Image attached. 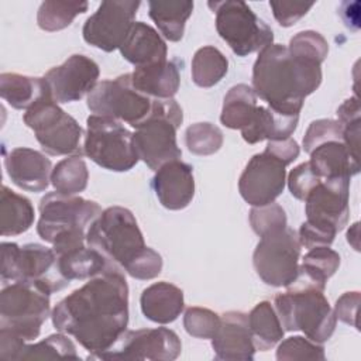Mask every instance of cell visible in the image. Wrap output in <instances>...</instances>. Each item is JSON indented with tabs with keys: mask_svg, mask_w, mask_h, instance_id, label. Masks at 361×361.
<instances>
[{
	"mask_svg": "<svg viewBox=\"0 0 361 361\" xmlns=\"http://www.w3.org/2000/svg\"><path fill=\"white\" fill-rule=\"evenodd\" d=\"M54 360V358H68V360H79L76 353V347L72 340L65 336V333L51 334L47 338L35 343L25 344L18 360Z\"/></svg>",
	"mask_w": 361,
	"mask_h": 361,
	"instance_id": "obj_36",
	"label": "cell"
},
{
	"mask_svg": "<svg viewBox=\"0 0 361 361\" xmlns=\"http://www.w3.org/2000/svg\"><path fill=\"white\" fill-rule=\"evenodd\" d=\"M133 86L152 99H173L179 89V68L172 61H162L135 68L131 73Z\"/></svg>",
	"mask_w": 361,
	"mask_h": 361,
	"instance_id": "obj_24",
	"label": "cell"
},
{
	"mask_svg": "<svg viewBox=\"0 0 361 361\" xmlns=\"http://www.w3.org/2000/svg\"><path fill=\"white\" fill-rule=\"evenodd\" d=\"M99 65L86 55L75 54L44 76L56 103H71L89 94L97 85Z\"/></svg>",
	"mask_w": 361,
	"mask_h": 361,
	"instance_id": "obj_18",
	"label": "cell"
},
{
	"mask_svg": "<svg viewBox=\"0 0 361 361\" xmlns=\"http://www.w3.org/2000/svg\"><path fill=\"white\" fill-rule=\"evenodd\" d=\"M279 361L292 360H324V348L320 343L302 336H292L283 340L276 350Z\"/></svg>",
	"mask_w": 361,
	"mask_h": 361,
	"instance_id": "obj_40",
	"label": "cell"
},
{
	"mask_svg": "<svg viewBox=\"0 0 361 361\" xmlns=\"http://www.w3.org/2000/svg\"><path fill=\"white\" fill-rule=\"evenodd\" d=\"M102 212L93 200L52 192L39 200L37 233L45 243L54 245L58 255L85 245L87 228Z\"/></svg>",
	"mask_w": 361,
	"mask_h": 361,
	"instance_id": "obj_5",
	"label": "cell"
},
{
	"mask_svg": "<svg viewBox=\"0 0 361 361\" xmlns=\"http://www.w3.org/2000/svg\"><path fill=\"white\" fill-rule=\"evenodd\" d=\"M23 120L30 127L44 152L58 155H80L83 149L80 140L83 135L78 121L65 113L51 94L39 99L25 110Z\"/></svg>",
	"mask_w": 361,
	"mask_h": 361,
	"instance_id": "obj_8",
	"label": "cell"
},
{
	"mask_svg": "<svg viewBox=\"0 0 361 361\" xmlns=\"http://www.w3.org/2000/svg\"><path fill=\"white\" fill-rule=\"evenodd\" d=\"M286 288L285 293H278L274 299V309L283 330H300L320 344L327 341L334 333L337 317L323 293L326 286L298 269L296 278Z\"/></svg>",
	"mask_w": 361,
	"mask_h": 361,
	"instance_id": "obj_4",
	"label": "cell"
},
{
	"mask_svg": "<svg viewBox=\"0 0 361 361\" xmlns=\"http://www.w3.org/2000/svg\"><path fill=\"white\" fill-rule=\"evenodd\" d=\"M228 71V61L216 47L199 48L192 59V80L200 87L217 85Z\"/></svg>",
	"mask_w": 361,
	"mask_h": 361,
	"instance_id": "obj_33",
	"label": "cell"
},
{
	"mask_svg": "<svg viewBox=\"0 0 361 361\" xmlns=\"http://www.w3.org/2000/svg\"><path fill=\"white\" fill-rule=\"evenodd\" d=\"M221 317L206 307H189L183 316V327L196 338H212L220 327Z\"/></svg>",
	"mask_w": 361,
	"mask_h": 361,
	"instance_id": "obj_41",
	"label": "cell"
},
{
	"mask_svg": "<svg viewBox=\"0 0 361 361\" xmlns=\"http://www.w3.org/2000/svg\"><path fill=\"white\" fill-rule=\"evenodd\" d=\"M347 176L322 179L303 200L307 221L327 227L336 233L341 231L348 221V190Z\"/></svg>",
	"mask_w": 361,
	"mask_h": 361,
	"instance_id": "obj_17",
	"label": "cell"
},
{
	"mask_svg": "<svg viewBox=\"0 0 361 361\" xmlns=\"http://www.w3.org/2000/svg\"><path fill=\"white\" fill-rule=\"evenodd\" d=\"M123 58L135 68L166 61L168 48L162 37L151 25L137 21L118 48Z\"/></svg>",
	"mask_w": 361,
	"mask_h": 361,
	"instance_id": "obj_22",
	"label": "cell"
},
{
	"mask_svg": "<svg viewBox=\"0 0 361 361\" xmlns=\"http://www.w3.org/2000/svg\"><path fill=\"white\" fill-rule=\"evenodd\" d=\"M285 166L283 161L267 149L255 154L245 165L238 180L241 197L254 207L275 202L285 188Z\"/></svg>",
	"mask_w": 361,
	"mask_h": 361,
	"instance_id": "obj_16",
	"label": "cell"
},
{
	"mask_svg": "<svg viewBox=\"0 0 361 361\" xmlns=\"http://www.w3.org/2000/svg\"><path fill=\"white\" fill-rule=\"evenodd\" d=\"M86 244L135 279H152L162 271L161 255L145 245L134 214L126 207L104 209L87 228Z\"/></svg>",
	"mask_w": 361,
	"mask_h": 361,
	"instance_id": "obj_3",
	"label": "cell"
},
{
	"mask_svg": "<svg viewBox=\"0 0 361 361\" xmlns=\"http://www.w3.org/2000/svg\"><path fill=\"white\" fill-rule=\"evenodd\" d=\"M34 207L25 196L3 186L0 195V234L18 235L25 233L34 223Z\"/></svg>",
	"mask_w": 361,
	"mask_h": 361,
	"instance_id": "obj_31",
	"label": "cell"
},
{
	"mask_svg": "<svg viewBox=\"0 0 361 361\" xmlns=\"http://www.w3.org/2000/svg\"><path fill=\"white\" fill-rule=\"evenodd\" d=\"M313 1H269L274 17L282 27L296 24L313 7Z\"/></svg>",
	"mask_w": 361,
	"mask_h": 361,
	"instance_id": "obj_46",
	"label": "cell"
},
{
	"mask_svg": "<svg viewBox=\"0 0 361 361\" xmlns=\"http://www.w3.org/2000/svg\"><path fill=\"white\" fill-rule=\"evenodd\" d=\"M288 49L290 54L296 56H300L322 65V62L327 56L329 44L322 34L307 30L293 35L289 41Z\"/></svg>",
	"mask_w": 361,
	"mask_h": 361,
	"instance_id": "obj_39",
	"label": "cell"
},
{
	"mask_svg": "<svg viewBox=\"0 0 361 361\" xmlns=\"http://www.w3.org/2000/svg\"><path fill=\"white\" fill-rule=\"evenodd\" d=\"M267 151L274 154L276 158L283 161L286 165L292 164L298 157H299V145L293 138H283V140H275V141H268Z\"/></svg>",
	"mask_w": 361,
	"mask_h": 361,
	"instance_id": "obj_48",
	"label": "cell"
},
{
	"mask_svg": "<svg viewBox=\"0 0 361 361\" xmlns=\"http://www.w3.org/2000/svg\"><path fill=\"white\" fill-rule=\"evenodd\" d=\"M152 188L164 207L169 210L185 209L195 196L193 168L180 159L166 162L155 171Z\"/></svg>",
	"mask_w": 361,
	"mask_h": 361,
	"instance_id": "obj_20",
	"label": "cell"
},
{
	"mask_svg": "<svg viewBox=\"0 0 361 361\" xmlns=\"http://www.w3.org/2000/svg\"><path fill=\"white\" fill-rule=\"evenodd\" d=\"M54 327L73 336L90 355L109 350L128 324V285L117 267L90 278L52 310Z\"/></svg>",
	"mask_w": 361,
	"mask_h": 361,
	"instance_id": "obj_1",
	"label": "cell"
},
{
	"mask_svg": "<svg viewBox=\"0 0 361 361\" xmlns=\"http://www.w3.org/2000/svg\"><path fill=\"white\" fill-rule=\"evenodd\" d=\"M300 247L298 233L288 226L267 233L252 255L257 275L269 286H288L298 275Z\"/></svg>",
	"mask_w": 361,
	"mask_h": 361,
	"instance_id": "obj_13",
	"label": "cell"
},
{
	"mask_svg": "<svg viewBox=\"0 0 361 361\" xmlns=\"http://www.w3.org/2000/svg\"><path fill=\"white\" fill-rule=\"evenodd\" d=\"M87 166L80 155H72L59 161L51 173V183L55 192L66 196H75L83 192L87 186Z\"/></svg>",
	"mask_w": 361,
	"mask_h": 361,
	"instance_id": "obj_34",
	"label": "cell"
},
{
	"mask_svg": "<svg viewBox=\"0 0 361 361\" xmlns=\"http://www.w3.org/2000/svg\"><path fill=\"white\" fill-rule=\"evenodd\" d=\"M51 313L49 293L28 282L4 285L0 292V329L25 341L39 336L41 326Z\"/></svg>",
	"mask_w": 361,
	"mask_h": 361,
	"instance_id": "obj_9",
	"label": "cell"
},
{
	"mask_svg": "<svg viewBox=\"0 0 361 361\" xmlns=\"http://www.w3.org/2000/svg\"><path fill=\"white\" fill-rule=\"evenodd\" d=\"M257 94L245 83L233 86L223 100L220 121L231 130H244L251 124L257 114Z\"/></svg>",
	"mask_w": 361,
	"mask_h": 361,
	"instance_id": "obj_30",
	"label": "cell"
},
{
	"mask_svg": "<svg viewBox=\"0 0 361 361\" xmlns=\"http://www.w3.org/2000/svg\"><path fill=\"white\" fill-rule=\"evenodd\" d=\"M212 347L217 360H254L255 345L248 326V314L237 310L226 312L221 316L219 330L212 337Z\"/></svg>",
	"mask_w": 361,
	"mask_h": 361,
	"instance_id": "obj_19",
	"label": "cell"
},
{
	"mask_svg": "<svg viewBox=\"0 0 361 361\" xmlns=\"http://www.w3.org/2000/svg\"><path fill=\"white\" fill-rule=\"evenodd\" d=\"M358 305H360V292H345L337 299L333 310L338 320L358 329V323H357Z\"/></svg>",
	"mask_w": 361,
	"mask_h": 361,
	"instance_id": "obj_47",
	"label": "cell"
},
{
	"mask_svg": "<svg viewBox=\"0 0 361 361\" xmlns=\"http://www.w3.org/2000/svg\"><path fill=\"white\" fill-rule=\"evenodd\" d=\"M336 234V231L327 227L306 220L300 224L298 237L300 245H303L307 250H312L316 247H329L334 241Z\"/></svg>",
	"mask_w": 361,
	"mask_h": 361,
	"instance_id": "obj_45",
	"label": "cell"
},
{
	"mask_svg": "<svg viewBox=\"0 0 361 361\" xmlns=\"http://www.w3.org/2000/svg\"><path fill=\"white\" fill-rule=\"evenodd\" d=\"M322 180L320 175L316 172V169L312 166V164L303 162L298 166H295L288 176V188L299 200H305L307 193Z\"/></svg>",
	"mask_w": 361,
	"mask_h": 361,
	"instance_id": "obj_44",
	"label": "cell"
},
{
	"mask_svg": "<svg viewBox=\"0 0 361 361\" xmlns=\"http://www.w3.org/2000/svg\"><path fill=\"white\" fill-rule=\"evenodd\" d=\"M1 282H28L47 293L65 288L69 281L63 278L58 267V257L54 248L41 244L1 243Z\"/></svg>",
	"mask_w": 361,
	"mask_h": 361,
	"instance_id": "obj_7",
	"label": "cell"
},
{
	"mask_svg": "<svg viewBox=\"0 0 361 361\" xmlns=\"http://www.w3.org/2000/svg\"><path fill=\"white\" fill-rule=\"evenodd\" d=\"M182 121L183 113L175 99H155L152 114L133 134L138 159L152 171L179 159L182 151L176 142V130Z\"/></svg>",
	"mask_w": 361,
	"mask_h": 361,
	"instance_id": "obj_6",
	"label": "cell"
},
{
	"mask_svg": "<svg viewBox=\"0 0 361 361\" xmlns=\"http://www.w3.org/2000/svg\"><path fill=\"white\" fill-rule=\"evenodd\" d=\"M216 14V30L238 56L261 51L272 44L274 32L244 1L224 0L209 1Z\"/></svg>",
	"mask_w": 361,
	"mask_h": 361,
	"instance_id": "obj_10",
	"label": "cell"
},
{
	"mask_svg": "<svg viewBox=\"0 0 361 361\" xmlns=\"http://www.w3.org/2000/svg\"><path fill=\"white\" fill-rule=\"evenodd\" d=\"M182 344L178 334L166 327L126 330L106 351L92 360H162L172 361L180 354ZM89 358V360H90Z\"/></svg>",
	"mask_w": 361,
	"mask_h": 361,
	"instance_id": "obj_14",
	"label": "cell"
},
{
	"mask_svg": "<svg viewBox=\"0 0 361 361\" xmlns=\"http://www.w3.org/2000/svg\"><path fill=\"white\" fill-rule=\"evenodd\" d=\"M47 94L51 92L44 78L20 73L0 75V96L17 110H28Z\"/></svg>",
	"mask_w": 361,
	"mask_h": 361,
	"instance_id": "obj_27",
	"label": "cell"
},
{
	"mask_svg": "<svg viewBox=\"0 0 361 361\" xmlns=\"http://www.w3.org/2000/svg\"><path fill=\"white\" fill-rule=\"evenodd\" d=\"M83 154L99 166L114 171H130L137 162L138 155L133 142V133L121 121L92 114L86 120Z\"/></svg>",
	"mask_w": 361,
	"mask_h": 361,
	"instance_id": "obj_11",
	"label": "cell"
},
{
	"mask_svg": "<svg viewBox=\"0 0 361 361\" xmlns=\"http://www.w3.org/2000/svg\"><path fill=\"white\" fill-rule=\"evenodd\" d=\"M140 4L138 0L102 1L83 24V39L104 52L120 48L134 24Z\"/></svg>",
	"mask_w": 361,
	"mask_h": 361,
	"instance_id": "obj_15",
	"label": "cell"
},
{
	"mask_svg": "<svg viewBox=\"0 0 361 361\" xmlns=\"http://www.w3.org/2000/svg\"><path fill=\"white\" fill-rule=\"evenodd\" d=\"M87 1H42L37 13L38 27L48 32L61 31L69 27L78 14L85 13L87 10Z\"/></svg>",
	"mask_w": 361,
	"mask_h": 361,
	"instance_id": "obj_35",
	"label": "cell"
},
{
	"mask_svg": "<svg viewBox=\"0 0 361 361\" xmlns=\"http://www.w3.org/2000/svg\"><path fill=\"white\" fill-rule=\"evenodd\" d=\"M6 171L20 189L27 192H42L49 186L52 164L42 152L18 147L4 155Z\"/></svg>",
	"mask_w": 361,
	"mask_h": 361,
	"instance_id": "obj_21",
	"label": "cell"
},
{
	"mask_svg": "<svg viewBox=\"0 0 361 361\" xmlns=\"http://www.w3.org/2000/svg\"><path fill=\"white\" fill-rule=\"evenodd\" d=\"M322 83L320 63L296 56L288 47H264L252 68V89L272 110L299 116L305 99Z\"/></svg>",
	"mask_w": 361,
	"mask_h": 361,
	"instance_id": "obj_2",
	"label": "cell"
},
{
	"mask_svg": "<svg viewBox=\"0 0 361 361\" xmlns=\"http://www.w3.org/2000/svg\"><path fill=\"white\" fill-rule=\"evenodd\" d=\"M327 141H343V126L338 120L320 118L312 121L303 137V148L310 154L316 147Z\"/></svg>",
	"mask_w": 361,
	"mask_h": 361,
	"instance_id": "obj_43",
	"label": "cell"
},
{
	"mask_svg": "<svg viewBox=\"0 0 361 361\" xmlns=\"http://www.w3.org/2000/svg\"><path fill=\"white\" fill-rule=\"evenodd\" d=\"M358 223H354L353 224V227L348 230V233H347V241L354 247V250H360V247H358Z\"/></svg>",
	"mask_w": 361,
	"mask_h": 361,
	"instance_id": "obj_49",
	"label": "cell"
},
{
	"mask_svg": "<svg viewBox=\"0 0 361 361\" xmlns=\"http://www.w3.org/2000/svg\"><path fill=\"white\" fill-rule=\"evenodd\" d=\"M185 142L195 155H212L223 145V133L212 123H196L186 128Z\"/></svg>",
	"mask_w": 361,
	"mask_h": 361,
	"instance_id": "obj_38",
	"label": "cell"
},
{
	"mask_svg": "<svg viewBox=\"0 0 361 361\" xmlns=\"http://www.w3.org/2000/svg\"><path fill=\"white\" fill-rule=\"evenodd\" d=\"M155 99L142 94L131 83V73L99 82L87 94V107L97 116L124 121L138 128L152 114Z\"/></svg>",
	"mask_w": 361,
	"mask_h": 361,
	"instance_id": "obj_12",
	"label": "cell"
},
{
	"mask_svg": "<svg viewBox=\"0 0 361 361\" xmlns=\"http://www.w3.org/2000/svg\"><path fill=\"white\" fill-rule=\"evenodd\" d=\"M312 166L322 179L347 176L360 172L358 158L353 157L343 141H327L310 152Z\"/></svg>",
	"mask_w": 361,
	"mask_h": 361,
	"instance_id": "obj_26",
	"label": "cell"
},
{
	"mask_svg": "<svg viewBox=\"0 0 361 361\" xmlns=\"http://www.w3.org/2000/svg\"><path fill=\"white\" fill-rule=\"evenodd\" d=\"M148 14L161 34L172 41H180L185 32V24L193 11V1L188 0H151L148 1Z\"/></svg>",
	"mask_w": 361,
	"mask_h": 361,
	"instance_id": "obj_28",
	"label": "cell"
},
{
	"mask_svg": "<svg viewBox=\"0 0 361 361\" xmlns=\"http://www.w3.org/2000/svg\"><path fill=\"white\" fill-rule=\"evenodd\" d=\"M248 326L255 350L267 351L283 338L282 324L268 300H262L254 306L248 314Z\"/></svg>",
	"mask_w": 361,
	"mask_h": 361,
	"instance_id": "obj_32",
	"label": "cell"
},
{
	"mask_svg": "<svg viewBox=\"0 0 361 361\" xmlns=\"http://www.w3.org/2000/svg\"><path fill=\"white\" fill-rule=\"evenodd\" d=\"M298 121L299 116L282 114L271 107L258 106L254 120L248 127L241 130V135L248 144H257L264 140H283L293 134Z\"/></svg>",
	"mask_w": 361,
	"mask_h": 361,
	"instance_id": "obj_25",
	"label": "cell"
},
{
	"mask_svg": "<svg viewBox=\"0 0 361 361\" xmlns=\"http://www.w3.org/2000/svg\"><path fill=\"white\" fill-rule=\"evenodd\" d=\"M56 257L59 271L69 282L73 279H90L113 267L103 254L86 244L68 250Z\"/></svg>",
	"mask_w": 361,
	"mask_h": 361,
	"instance_id": "obj_29",
	"label": "cell"
},
{
	"mask_svg": "<svg viewBox=\"0 0 361 361\" xmlns=\"http://www.w3.org/2000/svg\"><path fill=\"white\" fill-rule=\"evenodd\" d=\"M142 314L159 324H168L178 319L185 307L183 292L173 283L157 282L145 288L140 298Z\"/></svg>",
	"mask_w": 361,
	"mask_h": 361,
	"instance_id": "obj_23",
	"label": "cell"
},
{
	"mask_svg": "<svg viewBox=\"0 0 361 361\" xmlns=\"http://www.w3.org/2000/svg\"><path fill=\"white\" fill-rule=\"evenodd\" d=\"M340 267V255L329 247H316L303 257L299 271L314 282L324 285Z\"/></svg>",
	"mask_w": 361,
	"mask_h": 361,
	"instance_id": "obj_37",
	"label": "cell"
},
{
	"mask_svg": "<svg viewBox=\"0 0 361 361\" xmlns=\"http://www.w3.org/2000/svg\"><path fill=\"white\" fill-rule=\"evenodd\" d=\"M250 223L252 230L259 235L286 227V214L285 210L275 202L255 206L250 212Z\"/></svg>",
	"mask_w": 361,
	"mask_h": 361,
	"instance_id": "obj_42",
	"label": "cell"
}]
</instances>
